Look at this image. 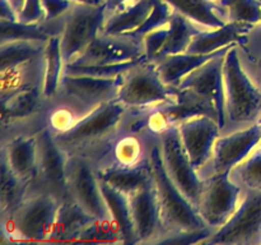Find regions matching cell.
Listing matches in <instances>:
<instances>
[{
  "instance_id": "30bf717a",
  "label": "cell",
  "mask_w": 261,
  "mask_h": 245,
  "mask_svg": "<svg viewBox=\"0 0 261 245\" xmlns=\"http://www.w3.org/2000/svg\"><path fill=\"white\" fill-rule=\"evenodd\" d=\"M37 175L48 194L59 201L70 197L68 179V158L65 150L56 142L50 129L37 133Z\"/></svg>"
},
{
  "instance_id": "3957f363",
  "label": "cell",
  "mask_w": 261,
  "mask_h": 245,
  "mask_svg": "<svg viewBox=\"0 0 261 245\" xmlns=\"http://www.w3.org/2000/svg\"><path fill=\"white\" fill-rule=\"evenodd\" d=\"M226 112L231 121H249L261 110V92L242 69L236 45L224 55L223 61Z\"/></svg>"
},
{
  "instance_id": "4dcf8cb0",
  "label": "cell",
  "mask_w": 261,
  "mask_h": 245,
  "mask_svg": "<svg viewBox=\"0 0 261 245\" xmlns=\"http://www.w3.org/2000/svg\"><path fill=\"white\" fill-rule=\"evenodd\" d=\"M28 183L18 178L2 156V184H0V203L2 212L8 213L14 211L23 202V194Z\"/></svg>"
},
{
  "instance_id": "8d00e7d4",
  "label": "cell",
  "mask_w": 261,
  "mask_h": 245,
  "mask_svg": "<svg viewBox=\"0 0 261 245\" xmlns=\"http://www.w3.org/2000/svg\"><path fill=\"white\" fill-rule=\"evenodd\" d=\"M78 240L93 242H121L119 231L111 218H96L82 232Z\"/></svg>"
},
{
  "instance_id": "f546056e",
  "label": "cell",
  "mask_w": 261,
  "mask_h": 245,
  "mask_svg": "<svg viewBox=\"0 0 261 245\" xmlns=\"http://www.w3.org/2000/svg\"><path fill=\"white\" fill-rule=\"evenodd\" d=\"M196 32L198 30L194 27L191 20L173 10L170 22H168L167 37L163 43V47L161 48L157 60L168 55L185 53L188 46L190 45L191 38Z\"/></svg>"
},
{
  "instance_id": "7dc6e473",
  "label": "cell",
  "mask_w": 261,
  "mask_h": 245,
  "mask_svg": "<svg viewBox=\"0 0 261 245\" xmlns=\"http://www.w3.org/2000/svg\"><path fill=\"white\" fill-rule=\"evenodd\" d=\"M257 70H259V78L261 81V59L259 60V64H257Z\"/></svg>"
},
{
  "instance_id": "60d3db41",
  "label": "cell",
  "mask_w": 261,
  "mask_h": 245,
  "mask_svg": "<svg viewBox=\"0 0 261 245\" xmlns=\"http://www.w3.org/2000/svg\"><path fill=\"white\" fill-rule=\"evenodd\" d=\"M43 8V22H50L73 8V0H41Z\"/></svg>"
},
{
  "instance_id": "d4e9b609",
  "label": "cell",
  "mask_w": 261,
  "mask_h": 245,
  "mask_svg": "<svg viewBox=\"0 0 261 245\" xmlns=\"http://www.w3.org/2000/svg\"><path fill=\"white\" fill-rule=\"evenodd\" d=\"M155 0H137L133 5L115 10L105 20L101 33L105 35H129L143 24L154 7Z\"/></svg>"
},
{
  "instance_id": "4316f807",
  "label": "cell",
  "mask_w": 261,
  "mask_h": 245,
  "mask_svg": "<svg viewBox=\"0 0 261 245\" xmlns=\"http://www.w3.org/2000/svg\"><path fill=\"white\" fill-rule=\"evenodd\" d=\"M175 12L180 13L191 22L209 28H218L226 24V20L218 14L221 5L212 0H165Z\"/></svg>"
},
{
  "instance_id": "484cf974",
  "label": "cell",
  "mask_w": 261,
  "mask_h": 245,
  "mask_svg": "<svg viewBox=\"0 0 261 245\" xmlns=\"http://www.w3.org/2000/svg\"><path fill=\"white\" fill-rule=\"evenodd\" d=\"M38 92L32 87H20L2 94V121L4 124L22 120L36 111Z\"/></svg>"
},
{
  "instance_id": "836d02e7",
  "label": "cell",
  "mask_w": 261,
  "mask_h": 245,
  "mask_svg": "<svg viewBox=\"0 0 261 245\" xmlns=\"http://www.w3.org/2000/svg\"><path fill=\"white\" fill-rule=\"evenodd\" d=\"M219 5L226 10L229 20L252 26L261 22L260 0H219Z\"/></svg>"
},
{
  "instance_id": "603a6c76",
  "label": "cell",
  "mask_w": 261,
  "mask_h": 245,
  "mask_svg": "<svg viewBox=\"0 0 261 245\" xmlns=\"http://www.w3.org/2000/svg\"><path fill=\"white\" fill-rule=\"evenodd\" d=\"M99 185H101L102 194H103L105 202L109 209L110 218L119 231L121 242H125V244L138 242L129 195L101 180H99Z\"/></svg>"
},
{
  "instance_id": "9a60e30c",
  "label": "cell",
  "mask_w": 261,
  "mask_h": 245,
  "mask_svg": "<svg viewBox=\"0 0 261 245\" xmlns=\"http://www.w3.org/2000/svg\"><path fill=\"white\" fill-rule=\"evenodd\" d=\"M261 142V124L255 122L246 129L218 137L213 150L214 173H231Z\"/></svg>"
},
{
  "instance_id": "d6986e66",
  "label": "cell",
  "mask_w": 261,
  "mask_h": 245,
  "mask_svg": "<svg viewBox=\"0 0 261 245\" xmlns=\"http://www.w3.org/2000/svg\"><path fill=\"white\" fill-rule=\"evenodd\" d=\"M157 109L165 114L171 125H178L200 115H208L217 119L216 106L211 100L190 89H180L177 87H175L172 100Z\"/></svg>"
},
{
  "instance_id": "1f68e13d",
  "label": "cell",
  "mask_w": 261,
  "mask_h": 245,
  "mask_svg": "<svg viewBox=\"0 0 261 245\" xmlns=\"http://www.w3.org/2000/svg\"><path fill=\"white\" fill-rule=\"evenodd\" d=\"M143 61H147L145 58L134 59L129 61H121V63L112 64H93V65H74V64H66L64 69V74H84V76L102 77V78H111V77L126 74L139 65Z\"/></svg>"
},
{
  "instance_id": "ee69618b",
  "label": "cell",
  "mask_w": 261,
  "mask_h": 245,
  "mask_svg": "<svg viewBox=\"0 0 261 245\" xmlns=\"http://www.w3.org/2000/svg\"><path fill=\"white\" fill-rule=\"evenodd\" d=\"M0 20H18V12L10 0H0Z\"/></svg>"
},
{
  "instance_id": "9c48e42d",
  "label": "cell",
  "mask_w": 261,
  "mask_h": 245,
  "mask_svg": "<svg viewBox=\"0 0 261 245\" xmlns=\"http://www.w3.org/2000/svg\"><path fill=\"white\" fill-rule=\"evenodd\" d=\"M240 194L241 189L231 180L229 173H214L204 180L196 208L209 227L219 229L239 207Z\"/></svg>"
},
{
  "instance_id": "ba28073f",
  "label": "cell",
  "mask_w": 261,
  "mask_h": 245,
  "mask_svg": "<svg viewBox=\"0 0 261 245\" xmlns=\"http://www.w3.org/2000/svg\"><path fill=\"white\" fill-rule=\"evenodd\" d=\"M161 152L168 175L185 194L186 198L195 207L198 206L204 180H201L196 174V168L184 148L176 125H171L161 134Z\"/></svg>"
},
{
  "instance_id": "2e32d148",
  "label": "cell",
  "mask_w": 261,
  "mask_h": 245,
  "mask_svg": "<svg viewBox=\"0 0 261 245\" xmlns=\"http://www.w3.org/2000/svg\"><path fill=\"white\" fill-rule=\"evenodd\" d=\"M124 77L125 74L111 78L84 74H64L60 87L69 96L96 106L101 102L116 99Z\"/></svg>"
},
{
  "instance_id": "83f0119b",
  "label": "cell",
  "mask_w": 261,
  "mask_h": 245,
  "mask_svg": "<svg viewBox=\"0 0 261 245\" xmlns=\"http://www.w3.org/2000/svg\"><path fill=\"white\" fill-rule=\"evenodd\" d=\"M45 77H43V96L50 99L55 96L56 91L61 84V79L64 76L65 69V61H64L63 53H61L60 36H51L46 41L45 48Z\"/></svg>"
},
{
  "instance_id": "8fae6325",
  "label": "cell",
  "mask_w": 261,
  "mask_h": 245,
  "mask_svg": "<svg viewBox=\"0 0 261 245\" xmlns=\"http://www.w3.org/2000/svg\"><path fill=\"white\" fill-rule=\"evenodd\" d=\"M66 168L70 198L78 202L88 213L96 218H110L97 171L93 170L89 161L78 155L70 156L68 158Z\"/></svg>"
},
{
  "instance_id": "4fadbf2b",
  "label": "cell",
  "mask_w": 261,
  "mask_h": 245,
  "mask_svg": "<svg viewBox=\"0 0 261 245\" xmlns=\"http://www.w3.org/2000/svg\"><path fill=\"white\" fill-rule=\"evenodd\" d=\"M226 55V54H224ZM224 55L212 59L196 70L184 77L177 88L190 89L206 97L214 104L219 127L226 125V97H224L223 61Z\"/></svg>"
},
{
  "instance_id": "7c38bea8",
  "label": "cell",
  "mask_w": 261,
  "mask_h": 245,
  "mask_svg": "<svg viewBox=\"0 0 261 245\" xmlns=\"http://www.w3.org/2000/svg\"><path fill=\"white\" fill-rule=\"evenodd\" d=\"M145 58L142 40L124 35L99 33L88 47L71 63L74 65L112 64ZM66 65V64H65Z\"/></svg>"
},
{
  "instance_id": "f35d334b",
  "label": "cell",
  "mask_w": 261,
  "mask_h": 245,
  "mask_svg": "<svg viewBox=\"0 0 261 245\" xmlns=\"http://www.w3.org/2000/svg\"><path fill=\"white\" fill-rule=\"evenodd\" d=\"M213 234V227H204L198 230H172L166 235H160L158 239L152 240L150 242L155 244H195L204 242Z\"/></svg>"
},
{
  "instance_id": "c3c4849f",
  "label": "cell",
  "mask_w": 261,
  "mask_h": 245,
  "mask_svg": "<svg viewBox=\"0 0 261 245\" xmlns=\"http://www.w3.org/2000/svg\"><path fill=\"white\" fill-rule=\"evenodd\" d=\"M257 122H260V124H261V116H260V119L257 120Z\"/></svg>"
},
{
  "instance_id": "6da1fadb",
  "label": "cell",
  "mask_w": 261,
  "mask_h": 245,
  "mask_svg": "<svg viewBox=\"0 0 261 245\" xmlns=\"http://www.w3.org/2000/svg\"><path fill=\"white\" fill-rule=\"evenodd\" d=\"M152 178L161 207L162 222L168 231L198 230L208 227L198 208L186 198L181 189L168 175L163 163L161 145L153 144L149 151Z\"/></svg>"
},
{
  "instance_id": "d590c367",
  "label": "cell",
  "mask_w": 261,
  "mask_h": 245,
  "mask_svg": "<svg viewBox=\"0 0 261 245\" xmlns=\"http://www.w3.org/2000/svg\"><path fill=\"white\" fill-rule=\"evenodd\" d=\"M172 13V7H171L167 2H165V0H155L152 12L148 15L147 19L143 22V24L140 26L138 30H135L134 32L129 33V35L126 36L137 38V40H142V38L144 37L147 33H149L150 31L158 30V28L167 24V23L170 22Z\"/></svg>"
},
{
  "instance_id": "f907efd6",
  "label": "cell",
  "mask_w": 261,
  "mask_h": 245,
  "mask_svg": "<svg viewBox=\"0 0 261 245\" xmlns=\"http://www.w3.org/2000/svg\"><path fill=\"white\" fill-rule=\"evenodd\" d=\"M260 2H261V0H260Z\"/></svg>"
},
{
  "instance_id": "f6af8a7d",
  "label": "cell",
  "mask_w": 261,
  "mask_h": 245,
  "mask_svg": "<svg viewBox=\"0 0 261 245\" xmlns=\"http://www.w3.org/2000/svg\"><path fill=\"white\" fill-rule=\"evenodd\" d=\"M129 2V0H106V5H107V9L110 10H119L121 9V8H124V5L126 4V3Z\"/></svg>"
},
{
  "instance_id": "bcb514c9",
  "label": "cell",
  "mask_w": 261,
  "mask_h": 245,
  "mask_svg": "<svg viewBox=\"0 0 261 245\" xmlns=\"http://www.w3.org/2000/svg\"><path fill=\"white\" fill-rule=\"evenodd\" d=\"M74 3H81V4H91V5H99L106 3V0H73Z\"/></svg>"
},
{
  "instance_id": "52a82bcc",
  "label": "cell",
  "mask_w": 261,
  "mask_h": 245,
  "mask_svg": "<svg viewBox=\"0 0 261 245\" xmlns=\"http://www.w3.org/2000/svg\"><path fill=\"white\" fill-rule=\"evenodd\" d=\"M204 244H261V191L250 193Z\"/></svg>"
},
{
  "instance_id": "e0dca14e",
  "label": "cell",
  "mask_w": 261,
  "mask_h": 245,
  "mask_svg": "<svg viewBox=\"0 0 261 245\" xmlns=\"http://www.w3.org/2000/svg\"><path fill=\"white\" fill-rule=\"evenodd\" d=\"M138 242H150L163 225L161 207L152 180L129 195Z\"/></svg>"
},
{
  "instance_id": "681fc988",
  "label": "cell",
  "mask_w": 261,
  "mask_h": 245,
  "mask_svg": "<svg viewBox=\"0 0 261 245\" xmlns=\"http://www.w3.org/2000/svg\"><path fill=\"white\" fill-rule=\"evenodd\" d=\"M212 2H214V0H212Z\"/></svg>"
},
{
  "instance_id": "8992f818",
  "label": "cell",
  "mask_w": 261,
  "mask_h": 245,
  "mask_svg": "<svg viewBox=\"0 0 261 245\" xmlns=\"http://www.w3.org/2000/svg\"><path fill=\"white\" fill-rule=\"evenodd\" d=\"M106 3L99 5L75 3L65 18L60 35L61 53L65 64L75 60L101 33L106 14Z\"/></svg>"
},
{
  "instance_id": "e575fe53",
  "label": "cell",
  "mask_w": 261,
  "mask_h": 245,
  "mask_svg": "<svg viewBox=\"0 0 261 245\" xmlns=\"http://www.w3.org/2000/svg\"><path fill=\"white\" fill-rule=\"evenodd\" d=\"M234 171L247 188L252 191H261V143L249 157L234 167Z\"/></svg>"
},
{
  "instance_id": "ffe728a7",
  "label": "cell",
  "mask_w": 261,
  "mask_h": 245,
  "mask_svg": "<svg viewBox=\"0 0 261 245\" xmlns=\"http://www.w3.org/2000/svg\"><path fill=\"white\" fill-rule=\"evenodd\" d=\"M96 219V217L86 211L73 198L64 199L56 213L55 224L50 240L54 241H70L78 240L82 232Z\"/></svg>"
},
{
  "instance_id": "5b68a950",
  "label": "cell",
  "mask_w": 261,
  "mask_h": 245,
  "mask_svg": "<svg viewBox=\"0 0 261 245\" xmlns=\"http://www.w3.org/2000/svg\"><path fill=\"white\" fill-rule=\"evenodd\" d=\"M175 87L163 82L154 61H143L125 74L116 99L125 106L158 107L172 100Z\"/></svg>"
},
{
  "instance_id": "d6a6232c",
  "label": "cell",
  "mask_w": 261,
  "mask_h": 245,
  "mask_svg": "<svg viewBox=\"0 0 261 245\" xmlns=\"http://www.w3.org/2000/svg\"><path fill=\"white\" fill-rule=\"evenodd\" d=\"M2 42L13 40H31L46 42L51 33L38 23H23L19 20H0Z\"/></svg>"
},
{
  "instance_id": "44dd1931",
  "label": "cell",
  "mask_w": 261,
  "mask_h": 245,
  "mask_svg": "<svg viewBox=\"0 0 261 245\" xmlns=\"http://www.w3.org/2000/svg\"><path fill=\"white\" fill-rule=\"evenodd\" d=\"M232 46L233 45H229L227 47H223L221 50H217L211 54H175V55L165 56V58L160 59V60L154 61V63L157 64L158 71H160L163 82L168 84V86L177 87L184 77H186L189 73L200 68L201 65L211 61L212 59L224 55Z\"/></svg>"
},
{
  "instance_id": "7402d4cb",
  "label": "cell",
  "mask_w": 261,
  "mask_h": 245,
  "mask_svg": "<svg viewBox=\"0 0 261 245\" xmlns=\"http://www.w3.org/2000/svg\"><path fill=\"white\" fill-rule=\"evenodd\" d=\"M3 157L13 173L25 183L37 175V135H19L3 150Z\"/></svg>"
},
{
  "instance_id": "ab89813d",
  "label": "cell",
  "mask_w": 261,
  "mask_h": 245,
  "mask_svg": "<svg viewBox=\"0 0 261 245\" xmlns=\"http://www.w3.org/2000/svg\"><path fill=\"white\" fill-rule=\"evenodd\" d=\"M18 20L23 23H40L43 20L41 0H23L18 10Z\"/></svg>"
},
{
  "instance_id": "5bb4252c",
  "label": "cell",
  "mask_w": 261,
  "mask_h": 245,
  "mask_svg": "<svg viewBox=\"0 0 261 245\" xmlns=\"http://www.w3.org/2000/svg\"><path fill=\"white\" fill-rule=\"evenodd\" d=\"M176 127L194 167L196 170L203 167L213 156L214 144L221 129L218 120L208 115H200L185 120Z\"/></svg>"
},
{
  "instance_id": "b9f144b4",
  "label": "cell",
  "mask_w": 261,
  "mask_h": 245,
  "mask_svg": "<svg viewBox=\"0 0 261 245\" xmlns=\"http://www.w3.org/2000/svg\"><path fill=\"white\" fill-rule=\"evenodd\" d=\"M75 121L76 120H74L71 112L65 109L56 110V111H54V114L51 115L50 117L51 129L55 133H63L65 132V130L70 129Z\"/></svg>"
},
{
  "instance_id": "74e56055",
  "label": "cell",
  "mask_w": 261,
  "mask_h": 245,
  "mask_svg": "<svg viewBox=\"0 0 261 245\" xmlns=\"http://www.w3.org/2000/svg\"><path fill=\"white\" fill-rule=\"evenodd\" d=\"M142 144L134 135H125L120 138L114 147V155L117 163L124 166H134L142 158Z\"/></svg>"
},
{
  "instance_id": "7a4b0ae2",
  "label": "cell",
  "mask_w": 261,
  "mask_h": 245,
  "mask_svg": "<svg viewBox=\"0 0 261 245\" xmlns=\"http://www.w3.org/2000/svg\"><path fill=\"white\" fill-rule=\"evenodd\" d=\"M60 202L48 193L23 201L4 221L5 232L14 240H50Z\"/></svg>"
},
{
  "instance_id": "f1b7e54d",
  "label": "cell",
  "mask_w": 261,
  "mask_h": 245,
  "mask_svg": "<svg viewBox=\"0 0 261 245\" xmlns=\"http://www.w3.org/2000/svg\"><path fill=\"white\" fill-rule=\"evenodd\" d=\"M38 42L40 41L31 40H13L2 42L0 46L2 74L22 68L25 64L36 60L42 51V47L38 45Z\"/></svg>"
},
{
  "instance_id": "7bdbcfd3",
  "label": "cell",
  "mask_w": 261,
  "mask_h": 245,
  "mask_svg": "<svg viewBox=\"0 0 261 245\" xmlns=\"http://www.w3.org/2000/svg\"><path fill=\"white\" fill-rule=\"evenodd\" d=\"M148 127H149L150 132L158 133V134H162L165 130H167L171 127L170 121L167 120V117L165 116L162 111L160 109L155 107V111L150 114V116L148 117L147 121Z\"/></svg>"
},
{
  "instance_id": "ac0fdd59",
  "label": "cell",
  "mask_w": 261,
  "mask_h": 245,
  "mask_svg": "<svg viewBox=\"0 0 261 245\" xmlns=\"http://www.w3.org/2000/svg\"><path fill=\"white\" fill-rule=\"evenodd\" d=\"M252 28L254 26L249 23L229 20L222 27L213 28L212 31H198L191 38L185 53L211 54L234 43L244 46L247 41L246 35Z\"/></svg>"
},
{
  "instance_id": "277c9868",
  "label": "cell",
  "mask_w": 261,
  "mask_h": 245,
  "mask_svg": "<svg viewBox=\"0 0 261 245\" xmlns=\"http://www.w3.org/2000/svg\"><path fill=\"white\" fill-rule=\"evenodd\" d=\"M125 105L117 99L96 105L86 116L76 120L70 129L56 133L55 139L64 150L88 147L111 135L124 117Z\"/></svg>"
},
{
  "instance_id": "cb8c5ba5",
  "label": "cell",
  "mask_w": 261,
  "mask_h": 245,
  "mask_svg": "<svg viewBox=\"0 0 261 245\" xmlns=\"http://www.w3.org/2000/svg\"><path fill=\"white\" fill-rule=\"evenodd\" d=\"M97 176L103 183L130 195L145 185L148 181L152 180V167H150V161H145V163L139 162L134 166H124L117 163L97 170Z\"/></svg>"
}]
</instances>
